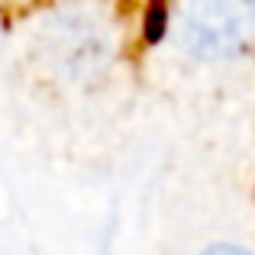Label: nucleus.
<instances>
[{"label": "nucleus", "instance_id": "nucleus-1", "mask_svg": "<svg viewBox=\"0 0 255 255\" xmlns=\"http://www.w3.org/2000/svg\"><path fill=\"white\" fill-rule=\"evenodd\" d=\"M178 32L197 58L239 55L255 36V0H181Z\"/></svg>", "mask_w": 255, "mask_h": 255}, {"label": "nucleus", "instance_id": "nucleus-2", "mask_svg": "<svg viewBox=\"0 0 255 255\" xmlns=\"http://www.w3.org/2000/svg\"><path fill=\"white\" fill-rule=\"evenodd\" d=\"M200 255H252V252L243 249V246H233V243H217V246H210V249H204Z\"/></svg>", "mask_w": 255, "mask_h": 255}]
</instances>
